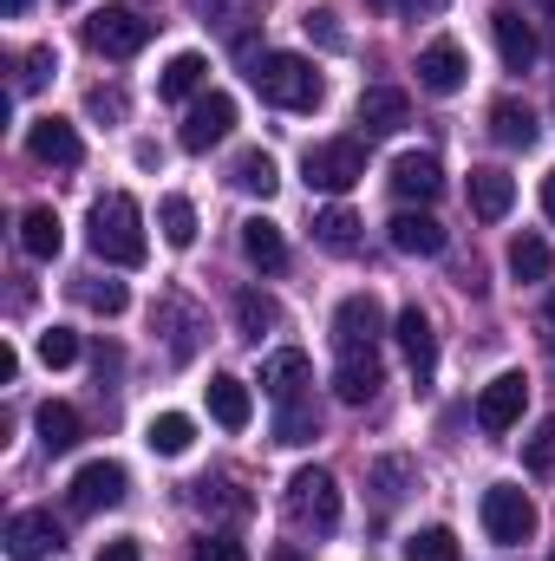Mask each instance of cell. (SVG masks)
Wrapping results in <instances>:
<instances>
[{"instance_id": "30", "label": "cell", "mask_w": 555, "mask_h": 561, "mask_svg": "<svg viewBox=\"0 0 555 561\" xmlns=\"http://www.w3.org/2000/svg\"><path fill=\"white\" fill-rule=\"evenodd\" d=\"M320 437V412H314V399H287L275 412V444L287 450H301V444H314Z\"/></svg>"}, {"instance_id": "21", "label": "cell", "mask_w": 555, "mask_h": 561, "mask_svg": "<svg viewBox=\"0 0 555 561\" xmlns=\"http://www.w3.org/2000/svg\"><path fill=\"white\" fill-rule=\"evenodd\" d=\"M203 399H209V419L223 424V431H249V419H256V399H249V386L236 373H216L203 386Z\"/></svg>"}, {"instance_id": "27", "label": "cell", "mask_w": 555, "mask_h": 561, "mask_svg": "<svg viewBox=\"0 0 555 561\" xmlns=\"http://www.w3.org/2000/svg\"><path fill=\"white\" fill-rule=\"evenodd\" d=\"M33 424H39V444H46V457H66V450L86 437L79 412H72V405H59V399H53V405H39V412H33Z\"/></svg>"}, {"instance_id": "2", "label": "cell", "mask_w": 555, "mask_h": 561, "mask_svg": "<svg viewBox=\"0 0 555 561\" xmlns=\"http://www.w3.org/2000/svg\"><path fill=\"white\" fill-rule=\"evenodd\" d=\"M249 85L262 92V105H281V112H314L327 99V79L301 53H262L249 66Z\"/></svg>"}, {"instance_id": "32", "label": "cell", "mask_w": 555, "mask_h": 561, "mask_svg": "<svg viewBox=\"0 0 555 561\" xmlns=\"http://www.w3.org/2000/svg\"><path fill=\"white\" fill-rule=\"evenodd\" d=\"M144 444H150L157 457H183V450L196 444V424L183 419V412H157V419H150V431H144Z\"/></svg>"}, {"instance_id": "40", "label": "cell", "mask_w": 555, "mask_h": 561, "mask_svg": "<svg viewBox=\"0 0 555 561\" xmlns=\"http://www.w3.org/2000/svg\"><path fill=\"white\" fill-rule=\"evenodd\" d=\"M523 463H530V477H550L555 470V419L536 424V437L523 444Z\"/></svg>"}, {"instance_id": "5", "label": "cell", "mask_w": 555, "mask_h": 561, "mask_svg": "<svg viewBox=\"0 0 555 561\" xmlns=\"http://www.w3.org/2000/svg\"><path fill=\"white\" fill-rule=\"evenodd\" d=\"M150 33H157V20H144L138 7H99L86 20V46L105 53V59H138L150 46Z\"/></svg>"}, {"instance_id": "16", "label": "cell", "mask_w": 555, "mask_h": 561, "mask_svg": "<svg viewBox=\"0 0 555 561\" xmlns=\"http://www.w3.org/2000/svg\"><path fill=\"white\" fill-rule=\"evenodd\" d=\"M490 33H497V53H503L510 72H530V66H536L543 39H536V26H530L517 7H497V13H490Z\"/></svg>"}, {"instance_id": "13", "label": "cell", "mask_w": 555, "mask_h": 561, "mask_svg": "<svg viewBox=\"0 0 555 561\" xmlns=\"http://www.w3.org/2000/svg\"><path fill=\"white\" fill-rule=\"evenodd\" d=\"M393 196L406 203V209H424V203H438V190H444V170H438V157H424V150H406V157H393Z\"/></svg>"}, {"instance_id": "25", "label": "cell", "mask_w": 555, "mask_h": 561, "mask_svg": "<svg viewBox=\"0 0 555 561\" xmlns=\"http://www.w3.org/2000/svg\"><path fill=\"white\" fill-rule=\"evenodd\" d=\"M490 138L510 144V150H530V144H536V112H530L523 99H497V105H490Z\"/></svg>"}, {"instance_id": "41", "label": "cell", "mask_w": 555, "mask_h": 561, "mask_svg": "<svg viewBox=\"0 0 555 561\" xmlns=\"http://www.w3.org/2000/svg\"><path fill=\"white\" fill-rule=\"evenodd\" d=\"M301 26H307V39H320L327 53H340V46H347V33H340V13H333V7H314Z\"/></svg>"}, {"instance_id": "22", "label": "cell", "mask_w": 555, "mask_h": 561, "mask_svg": "<svg viewBox=\"0 0 555 561\" xmlns=\"http://www.w3.org/2000/svg\"><path fill=\"white\" fill-rule=\"evenodd\" d=\"M307 379H314V366H307V353H294V346H281V353L262 359V392H269L275 405L301 399V386H307Z\"/></svg>"}, {"instance_id": "43", "label": "cell", "mask_w": 555, "mask_h": 561, "mask_svg": "<svg viewBox=\"0 0 555 561\" xmlns=\"http://www.w3.org/2000/svg\"><path fill=\"white\" fill-rule=\"evenodd\" d=\"M190 561H249V549H242L236 536H203V542L190 549Z\"/></svg>"}, {"instance_id": "49", "label": "cell", "mask_w": 555, "mask_h": 561, "mask_svg": "<svg viewBox=\"0 0 555 561\" xmlns=\"http://www.w3.org/2000/svg\"><path fill=\"white\" fill-rule=\"evenodd\" d=\"M451 0H412V13H444Z\"/></svg>"}, {"instance_id": "50", "label": "cell", "mask_w": 555, "mask_h": 561, "mask_svg": "<svg viewBox=\"0 0 555 561\" xmlns=\"http://www.w3.org/2000/svg\"><path fill=\"white\" fill-rule=\"evenodd\" d=\"M7 13H13V20H20V13H26V0H7Z\"/></svg>"}, {"instance_id": "10", "label": "cell", "mask_w": 555, "mask_h": 561, "mask_svg": "<svg viewBox=\"0 0 555 561\" xmlns=\"http://www.w3.org/2000/svg\"><path fill=\"white\" fill-rule=\"evenodd\" d=\"M523 405H530V379H523V373H497V379L477 392V431L503 437L510 424L523 419Z\"/></svg>"}, {"instance_id": "48", "label": "cell", "mask_w": 555, "mask_h": 561, "mask_svg": "<svg viewBox=\"0 0 555 561\" xmlns=\"http://www.w3.org/2000/svg\"><path fill=\"white\" fill-rule=\"evenodd\" d=\"M543 216H550V222H555V170H550V176H543Z\"/></svg>"}, {"instance_id": "44", "label": "cell", "mask_w": 555, "mask_h": 561, "mask_svg": "<svg viewBox=\"0 0 555 561\" xmlns=\"http://www.w3.org/2000/svg\"><path fill=\"white\" fill-rule=\"evenodd\" d=\"M86 105H92V118H125V92H118V85H112V92H105V85H92V92H86Z\"/></svg>"}, {"instance_id": "23", "label": "cell", "mask_w": 555, "mask_h": 561, "mask_svg": "<svg viewBox=\"0 0 555 561\" xmlns=\"http://www.w3.org/2000/svg\"><path fill=\"white\" fill-rule=\"evenodd\" d=\"M281 320H287V313H281L275 294H262V287H242V294H236V333H242V340L262 346V333H281Z\"/></svg>"}, {"instance_id": "24", "label": "cell", "mask_w": 555, "mask_h": 561, "mask_svg": "<svg viewBox=\"0 0 555 561\" xmlns=\"http://www.w3.org/2000/svg\"><path fill=\"white\" fill-rule=\"evenodd\" d=\"M20 249H26L33 262H53V255L66 249V222H59L46 203H33V209L20 216Z\"/></svg>"}, {"instance_id": "31", "label": "cell", "mask_w": 555, "mask_h": 561, "mask_svg": "<svg viewBox=\"0 0 555 561\" xmlns=\"http://www.w3.org/2000/svg\"><path fill=\"white\" fill-rule=\"evenodd\" d=\"M229 183H236V190H249V196H275L281 170H275V157H269V150H242V157L229 163Z\"/></svg>"}, {"instance_id": "20", "label": "cell", "mask_w": 555, "mask_h": 561, "mask_svg": "<svg viewBox=\"0 0 555 561\" xmlns=\"http://www.w3.org/2000/svg\"><path fill=\"white\" fill-rule=\"evenodd\" d=\"M393 333H399V346H406V366H412V379H418V386H431V373H438V333H431L424 307H406V313L393 320Z\"/></svg>"}, {"instance_id": "33", "label": "cell", "mask_w": 555, "mask_h": 561, "mask_svg": "<svg viewBox=\"0 0 555 561\" xmlns=\"http://www.w3.org/2000/svg\"><path fill=\"white\" fill-rule=\"evenodd\" d=\"M157 229H163L170 249H190V242H196V203H190V196H163V203H157Z\"/></svg>"}, {"instance_id": "12", "label": "cell", "mask_w": 555, "mask_h": 561, "mask_svg": "<svg viewBox=\"0 0 555 561\" xmlns=\"http://www.w3.org/2000/svg\"><path fill=\"white\" fill-rule=\"evenodd\" d=\"M229 131H236V99L229 92H203L183 112V131L177 138H183V150H209V144H223Z\"/></svg>"}, {"instance_id": "17", "label": "cell", "mask_w": 555, "mask_h": 561, "mask_svg": "<svg viewBox=\"0 0 555 561\" xmlns=\"http://www.w3.org/2000/svg\"><path fill=\"white\" fill-rule=\"evenodd\" d=\"M464 72H471V66H464V46H457V39H431V46L418 53V85H424L431 99H451V92L464 85Z\"/></svg>"}, {"instance_id": "6", "label": "cell", "mask_w": 555, "mask_h": 561, "mask_svg": "<svg viewBox=\"0 0 555 561\" xmlns=\"http://www.w3.org/2000/svg\"><path fill=\"white\" fill-rule=\"evenodd\" d=\"M484 529H490V542L523 549V542L536 536V503H530L517 483H490V490H484Z\"/></svg>"}, {"instance_id": "9", "label": "cell", "mask_w": 555, "mask_h": 561, "mask_svg": "<svg viewBox=\"0 0 555 561\" xmlns=\"http://www.w3.org/2000/svg\"><path fill=\"white\" fill-rule=\"evenodd\" d=\"M125 490H132V477H125V463H112V457H99V463H86V470L72 477V510H79V516H99V510H118V503H125Z\"/></svg>"}, {"instance_id": "4", "label": "cell", "mask_w": 555, "mask_h": 561, "mask_svg": "<svg viewBox=\"0 0 555 561\" xmlns=\"http://www.w3.org/2000/svg\"><path fill=\"white\" fill-rule=\"evenodd\" d=\"M301 176L307 190H327V196H347L360 176H366V144L360 138H327V144H307L301 157Z\"/></svg>"}, {"instance_id": "18", "label": "cell", "mask_w": 555, "mask_h": 561, "mask_svg": "<svg viewBox=\"0 0 555 561\" xmlns=\"http://www.w3.org/2000/svg\"><path fill=\"white\" fill-rule=\"evenodd\" d=\"M464 196H471V216H477V222H503L510 203H517V176L497 170V163H484V170H471Z\"/></svg>"}, {"instance_id": "46", "label": "cell", "mask_w": 555, "mask_h": 561, "mask_svg": "<svg viewBox=\"0 0 555 561\" xmlns=\"http://www.w3.org/2000/svg\"><path fill=\"white\" fill-rule=\"evenodd\" d=\"M20 379V353L13 346H0V386H13Z\"/></svg>"}, {"instance_id": "52", "label": "cell", "mask_w": 555, "mask_h": 561, "mask_svg": "<svg viewBox=\"0 0 555 561\" xmlns=\"http://www.w3.org/2000/svg\"><path fill=\"white\" fill-rule=\"evenodd\" d=\"M536 7H550V13H555V0H536Z\"/></svg>"}, {"instance_id": "39", "label": "cell", "mask_w": 555, "mask_h": 561, "mask_svg": "<svg viewBox=\"0 0 555 561\" xmlns=\"http://www.w3.org/2000/svg\"><path fill=\"white\" fill-rule=\"evenodd\" d=\"M72 359H79V333H72V327H46V333H39V366L59 373V366H72Z\"/></svg>"}, {"instance_id": "1", "label": "cell", "mask_w": 555, "mask_h": 561, "mask_svg": "<svg viewBox=\"0 0 555 561\" xmlns=\"http://www.w3.org/2000/svg\"><path fill=\"white\" fill-rule=\"evenodd\" d=\"M86 242H92V255H99L105 268H144L150 242H144L138 196H125V190L99 196V203H92V216H86Z\"/></svg>"}, {"instance_id": "51", "label": "cell", "mask_w": 555, "mask_h": 561, "mask_svg": "<svg viewBox=\"0 0 555 561\" xmlns=\"http://www.w3.org/2000/svg\"><path fill=\"white\" fill-rule=\"evenodd\" d=\"M366 7H399V0H366Z\"/></svg>"}, {"instance_id": "42", "label": "cell", "mask_w": 555, "mask_h": 561, "mask_svg": "<svg viewBox=\"0 0 555 561\" xmlns=\"http://www.w3.org/2000/svg\"><path fill=\"white\" fill-rule=\"evenodd\" d=\"M373 483H380V496L393 503V496H406L399 483H412V463H406V457H386V463H373Z\"/></svg>"}, {"instance_id": "37", "label": "cell", "mask_w": 555, "mask_h": 561, "mask_svg": "<svg viewBox=\"0 0 555 561\" xmlns=\"http://www.w3.org/2000/svg\"><path fill=\"white\" fill-rule=\"evenodd\" d=\"M79 300H86L92 313H105V320L132 307V294H125V280H99V275H86V280H79Z\"/></svg>"}, {"instance_id": "29", "label": "cell", "mask_w": 555, "mask_h": 561, "mask_svg": "<svg viewBox=\"0 0 555 561\" xmlns=\"http://www.w3.org/2000/svg\"><path fill=\"white\" fill-rule=\"evenodd\" d=\"M314 242H320L327 255H353V249H360V216L340 209V203L320 209V216H314Z\"/></svg>"}, {"instance_id": "28", "label": "cell", "mask_w": 555, "mask_h": 561, "mask_svg": "<svg viewBox=\"0 0 555 561\" xmlns=\"http://www.w3.org/2000/svg\"><path fill=\"white\" fill-rule=\"evenodd\" d=\"M203 79H209V59H203V53H177V59L163 66V79H157V99H170V105H177V99H196Z\"/></svg>"}, {"instance_id": "3", "label": "cell", "mask_w": 555, "mask_h": 561, "mask_svg": "<svg viewBox=\"0 0 555 561\" xmlns=\"http://www.w3.org/2000/svg\"><path fill=\"white\" fill-rule=\"evenodd\" d=\"M287 523L294 529H307V536H333L340 529V483H333V470H294L287 477Z\"/></svg>"}, {"instance_id": "15", "label": "cell", "mask_w": 555, "mask_h": 561, "mask_svg": "<svg viewBox=\"0 0 555 561\" xmlns=\"http://www.w3.org/2000/svg\"><path fill=\"white\" fill-rule=\"evenodd\" d=\"M26 150H33L46 170H79V163H86V144H79V131H72L66 118H33Z\"/></svg>"}, {"instance_id": "36", "label": "cell", "mask_w": 555, "mask_h": 561, "mask_svg": "<svg viewBox=\"0 0 555 561\" xmlns=\"http://www.w3.org/2000/svg\"><path fill=\"white\" fill-rule=\"evenodd\" d=\"M406 561H464L451 529H412L406 536Z\"/></svg>"}, {"instance_id": "11", "label": "cell", "mask_w": 555, "mask_h": 561, "mask_svg": "<svg viewBox=\"0 0 555 561\" xmlns=\"http://www.w3.org/2000/svg\"><path fill=\"white\" fill-rule=\"evenodd\" d=\"M66 549V529L53 523V510H20L13 523H7V556L13 561H46Z\"/></svg>"}, {"instance_id": "7", "label": "cell", "mask_w": 555, "mask_h": 561, "mask_svg": "<svg viewBox=\"0 0 555 561\" xmlns=\"http://www.w3.org/2000/svg\"><path fill=\"white\" fill-rule=\"evenodd\" d=\"M380 333H386V307H380V294H347L340 313H333V353L380 346Z\"/></svg>"}, {"instance_id": "53", "label": "cell", "mask_w": 555, "mask_h": 561, "mask_svg": "<svg viewBox=\"0 0 555 561\" xmlns=\"http://www.w3.org/2000/svg\"><path fill=\"white\" fill-rule=\"evenodd\" d=\"M550 561H555V556H550Z\"/></svg>"}, {"instance_id": "35", "label": "cell", "mask_w": 555, "mask_h": 561, "mask_svg": "<svg viewBox=\"0 0 555 561\" xmlns=\"http://www.w3.org/2000/svg\"><path fill=\"white\" fill-rule=\"evenodd\" d=\"M157 327H177V359H190L196 353V333H203V320H196V307H183V300H157V313H150Z\"/></svg>"}, {"instance_id": "26", "label": "cell", "mask_w": 555, "mask_h": 561, "mask_svg": "<svg viewBox=\"0 0 555 561\" xmlns=\"http://www.w3.org/2000/svg\"><path fill=\"white\" fill-rule=\"evenodd\" d=\"M242 255H249L262 275L287 268V242H281V229L269 222V216H249V222H242Z\"/></svg>"}, {"instance_id": "45", "label": "cell", "mask_w": 555, "mask_h": 561, "mask_svg": "<svg viewBox=\"0 0 555 561\" xmlns=\"http://www.w3.org/2000/svg\"><path fill=\"white\" fill-rule=\"evenodd\" d=\"M99 561H138V542H132V536H118V542H105V549H99Z\"/></svg>"}, {"instance_id": "14", "label": "cell", "mask_w": 555, "mask_h": 561, "mask_svg": "<svg viewBox=\"0 0 555 561\" xmlns=\"http://www.w3.org/2000/svg\"><path fill=\"white\" fill-rule=\"evenodd\" d=\"M360 131L366 138H393V131H406L412 125V99L399 92V85H373V92H360Z\"/></svg>"}, {"instance_id": "38", "label": "cell", "mask_w": 555, "mask_h": 561, "mask_svg": "<svg viewBox=\"0 0 555 561\" xmlns=\"http://www.w3.org/2000/svg\"><path fill=\"white\" fill-rule=\"evenodd\" d=\"M53 72H59V53H53V46H33V53L20 59V79H13V92H39Z\"/></svg>"}, {"instance_id": "8", "label": "cell", "mask_w": 555, "mask_h": 561, "mask_svg": "<svg viewBox=\"0 0 555 561\" xmlns=\"http://www.w3.org/2000/svg\"><path fill=\"white\" fill-rule=\"evenodd\" d=\"M380 386H386L380 346H360V353H340V359H333V399H340V405H373Z\"/></svg>"}, {"instance_id": "19", "label": "cell", "mask_w": 555, "mask_h": 561, "mask_svg": "<svg viewBox=\"0 0 555 561\" xmlns=\"http://www.w3.org/2000/svg\"><path fill=\"white\" fill-rule=\"evenodd\" d=\"M386 236H393V249H399V255H424V262H431V255H444V242H451V236H444V222H438L431 209H399V216L386 222Z\"/></svg>"}, {"instance_id": "47", "label": "cell", "mask_w": 555, "mask_h": 561, "mask_svg": "<svg viewBox=\"0 0 555 561\" xmlns=\"http://www.w3.org/2000/svg\"><path fill=\"white\" fill-rule=\"evenodd\" d=\"M543 327H550V333H543V346H550V366H555V294H550V307H543Z\"/></svg>"}, {"instance_id": "34", "label": "cell", "mask_w": 555, "mask_h": 561, "mask_svg": "<svg viewBox=\"0 0 555 561\" xmlns=\"http://www.w3.org/2000/svg\"><path fill=\"white\" fill-rule=\"evenodd\" d=\"M550 268H555V255L543 236H517L510 242V275L517 280H550Z\"/></svg>"}]
</instances>
